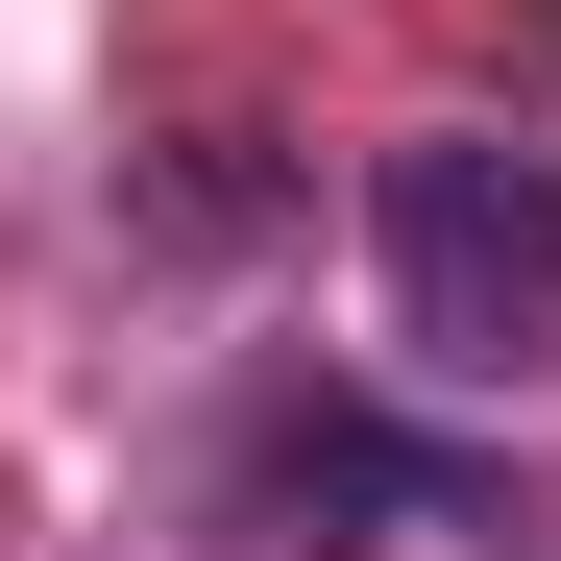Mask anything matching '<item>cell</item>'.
Instances as JSON below:
<instances>
[{
  "label": "cell",
  "mask_w": 561,
  "mask_h": 561,
  "mask_svg": "<svg viewBox=\"0 0 561 561\" xmlns=\"http://www.w3.org/2000/svg\"><path fill=\"white\" fill-rule=\"evenodd\" d=\"M366 268H391L415 366H537L561 342V147H489V123L391 147L366 171Z\"/></svg>",
  "instance_id": "6da1fadb"
},
{
  "label": "cell",
  "mask_w": 561,
  "mask_h": 561,
  "mask_svg": "<svg viewBox=\"0 0 561 561\" xmlns=\"http://www.w3.org/2000/svg\"><path fill=\"white\" fill-rule=\"evenodd\" d=\"M318 513H463V463H415L391 415H342V391H268L220 537H244V561H318Z\"/></svg>",
  "instance_id": "7a4b0ae2"
}]
</instances>
